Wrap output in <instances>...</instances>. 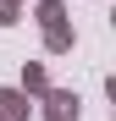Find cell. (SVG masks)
Returning a JSON list of instances; mask_svg holds the SVG:
<instances>
[{
	"mask_svg": "<svg viewBox=\"0 0 116 121\" xmlns=\"http://www.w3.org/2000/svg\"><path fill=\"white\" fill-rule=\"evenodd\" d=\"M50 116H55V121H66V116H77V99H66V94H61V99L50 105Z\"/></svg>",
	"mask_w": 116,
	"mask_h": 121,
	"instance_id": "obj_1",
	"label": "cell"
}]
</instances>
